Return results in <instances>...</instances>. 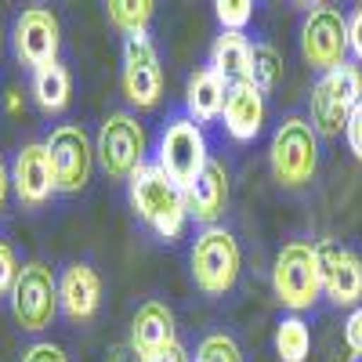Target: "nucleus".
I'll list each match as a JSON object with an SVG mask.
<instances>
[{"mask_svg": "<svg viewBox=\"0 0 362 362\" xmlns=\"http://www.w3.org/2000/svg\"><path fill=\"white\" fill-rule=\"evenodd\" d=\"M127 181H131V203L138 210V218L153 228L160 239L177 243L181 232H185V225H189V218H192L185 189L174 185V181L156 163L138 167Z\"/></svg>", "mask_w": 362, "mask_h": 362, "instance_id": "f257e3e1", "label": "nucleus"}, {"mask_svg": "<svg viewBox=\"0 0 362 362\" xmlns=\"http://www.w3.org/2000/svg\"><path fill=\"white\" fill-rule=\"evenodd\" d=\"M272 286H276L279 305L290 312H308L322 293V268H319V247L308 239L286 243L272 268Z\"/></svg>", "mask_w": 362, "mask_h": 362, "instance_id": "f03ea898", "label": "nucleus"}, {"mask_svg": "<svg viewBox=\"0 0 362 362\" xmlns=\"http://www.w3.org/2000/svg\"><path fill=\"white\" fill-rule=\"evenodd\" d=\"M272 174L279 185L286 189H300L315 177L319 167V138L315 127L300 116H286L283 124L272 134Z\"/></svg>", "mask_w": 362, "mask_h": 362, "instance_id": "7ed1b4c3", "label": "nucleus"}, {"mask_svg": "<svg viewBox=\"0 0 362 362\" xmlns=\"http://www.w3.org/2000/svg\"><path fill=\"white\" fill-rule=\"evenodd\" d=\"M243 268V254H239L235 235L225 228H203L192 243V279L203 293L210 297H225Z\"/></svg>", "mask_w": 362, "mask_h": 362, "instance_id": "20e7f679", "label": "nucleus"}, {"mask_svg": "<svg viewBox=\"0 0 362 362\" xmlns=\"http://www.w3.org/2000/svg\"><path fill=\"white\" fill-rule=\"evenodd\" d=\"M206 138L199 131V124L189 112H177L167 119V127L160 134V153H156V167L174 181V185L189 189L199 177V170L206 167Z\"/></svg>", "mask_w": 362, "mask_h": 362, "instance_id": "39448f33", "label": "nucleus"}, {"mask_svg": "<svg viewBox=\"0 0 362 362\" xmlns=\"http://www.w3.org/2000/svg\"><path fill=\"white\" fill-rule=\"evenodd\" d=\"M362 102V73L358 66H341L334 73H322V80L312 87V127L326 138L341 134L348 127V116Z\"/></svg>", "mask_w": 362, "mask_h": 362, "instance_id": "423d86ee", "label": "nucleus"}, {"mask_svg": "<svg viewBox=\"0 0 362 362\" xmlns=\"http://www.w3.org/2000/svg\"><path fill=\"white\" fill-rule=\"evenodd\" d=\"M300 54L319 73H334L348 62V18L334 8L308 11L300 25Z\"/></svg>", "mask_w": 362, "mask_h": 362, "instance_id": "0eeeda50", "label": "nucleus"}, {"mask_svg": "<svg viewBox=\"0 0 362 362\" xmlns=\"http://www.w3.org/2000/svg\"><path fill=\"white\" fill-rule=\"evenodd\" d=\"M145 127L131 112H112L98 131V160L109 177H131L138 167H145Z\"/></svg>", "mask_w": 362, "mask_h": 362, "instance_id": "6e6552de", "label": "nucleus"}, {"mask_svg": "<svg viewBox=\"0 0 362 362\" xmlns=\"http://www.w3.org/2000/svg\"><path fill=\"white\" fill-rule=\"evenodd\" d=\"M47 160L54 170V189L58 192H80L90 181V163H95V148L83 127L76 124H62L54 127L51 138L44 141Z\"/></svg>", "mask_w": 362, "mask_h": 362, "instance_id": "1a4fd4ad", "label": "nucleus"}, {"mask_svg": "<svg viewBox=\"0 0 362 362\" xmlns=\"http://www.w3.org/2000/svg\"><path fill=\"white\" fill-rule=\"evenodd\" d=\"M11 308L22 329H44L54 322L58 312V283H54V272L40 261L25 264L15 279L11 290Z\"/></svg>", "mask_w": 362, "mask_h": 362, "instance_id": "9d476101", "label": "nucleus"}, {"mask_svg": "<svg viewBox=\"0 0 362 362\" xmlns=\"http://www.w3.org/2000/svg\"><path fill=\"white\" fill-rule=\"evenodd\" d=\"M124 95L138 109H153L163 95L160 54L148 33H127L124 40Z\"/></svg>", "mask_w": 362, "mask_h": 362, "instance_id": "9b49d317", "label": "nucleus"}, {"mask_svg": "<svg viewBox=\"0 0 362 362\" xmlns=\"http://www.w3.org/2000/svg\"><path fill=\"white\" fill-rule=\"evenodd\" d=\"M319 268H322V293L344 308H358L362 300V261L355 250L341 243H319Z\"/></svg>", "mask_w": 362, "mask_h": 362, "instance_id": "f8f14e48", "label": "nucleus"}, {"mask_svg": "<svg viewBox=\"0 0 362 362\" xmlns=\"http://www.w3.org/2000/svg\"><path fill=\"white\" fill-rule=\"evenodd\" d=\"M58 44H62V37H58V18L44 8H29L18 15L15 22V51L25 66L33 69H44L51 66L58 58Z\"/></svg>", "mask_w": 362, "mask_h": 362, "instance_id": "ddd939ff", "label": "nucleus"}, {"mask_svg": "<svg viewBox=\"0 0 362 362\" xmlns=\"http://www.w3.org/2000/svg\"><path fill=\"white\" fill-rule=\"evenodd\" d=\"M185 196H189V214L199 225L214 228V221L225 214V206H228V170H225V163L206 160V167L185 189Z\"/></svg>", "mask_w": 362, "mask_h": 362, "instance_id": "4468645a", "label": "nucleus"}, {"mask_svg": "<svg viewBox=\"0 0 362 362\" xmlns=\"http://www.w3.org/2000/svg\"><path fill=\"white\" fill-rule=\"evenodd\" d=\"M11 181H15V192L25 206L47 203L51 192H54V170H51V160H47V148L44 145H25L15 156Z\"/></svg>", "mask_w": 362, "mask_h": 362, "instance_id": "2eb2a0df", "label": "nucleus"}, {"mask_svg": "<svg viewBox=\"0 0 362 362\" xmlns=\"http://www.w3.org/2000/svg\"><path fill=\"white\" fill-rule=\"evenodd\" d=\"M98 300H102V283H98V272L90 264H69L58 279V305L73 322H83L98 312Z\"/></svg>", "mask_w": 362, "mask_h": 362, "instance_id": "dca6fc26", "label": "nucleus"}, {"mask_svg": "<svg viewBox=\"0 0 362 362\" xmlns=\"http://www.w3.org/2000/svg\"><path fill=\"white\" fill-rule=\"evenodd\" d=\"M225 131L235 138V141H254L264 127V98L250 83H232L225 90Z\"/></svg>", "mask_w": 362, "mask_h": 362, "instance_id": "f3484780", "label": "nucleus"}, {"mask_svg": "<svg viewBox=\"0 0 362 362\" xmlns=\"http://www.w3.org/2000/svg\"><path fill=\"white\" fill-rule=\"evenodd\" d=\"M131 344L138 351V362L141 358H153L156 351L170 348L174 344V315L163 300H145L134 315V326H131Z\"/></svg>", "mask_w": 362, "mask_h": 362, "instance_id": "a211bd4d", "label": "nucleus"}, {"mask_svg": "<svg viewBox=\"0 0 362 362\" xmlns=\"http://www.w3.org/2000/svg\"><path fill=\"white\" fill-rule=\"evenodd\" d=\"M225 83L214 69H196L192 80H189V90H185V109L196 124H210V119H218L225 112Z\"/></svg>", "mask_w": 362, "mask_h": 362, "instance_id": "6ab92c4d", "label": "nucleus"}, {"mask_svg": "<svg viewBox=\"0 0 362 362\" xmlns=\"http://www.w3.org/2000/svg\"><path fill=\"white\" fill-rule=\"evenodd\" d=\"M250 40L243 33H221L214 40V51H210V69L221 76L225 87L232 83H247L250 73Z\"/></svg>", "mask_w": 362, "mask_h": 362, "instance_id": "aec40b11", "label": "nucleus"}, {"mask_svg": "<svg viewBox=\"0 0 362 362\" xmlns=\"http://www.w3.org/2000/svg\"><path fill=\"white\" fill-rule=\"evenodd\" d=\"M283 80V58L272 44H254L250 47V73H247V83L257 90V95H272Z\"/></svg>", "mask_w": 362, "mask_h": 362, "instance_id": "412c9836", "label": "nucleus"}, {"mask_svg": "<svg viewBox=\"0 0 362 362\" xmlns=\"http://www.w3.org/2000/svg\"><path fill=\"white\" fill-rule=\"evenodd\" d=\"M33 95H37L40 109H47V112L66 109V102H69V73L58 66V62L37 69V76H33Z\"/></svg>", "mask_w": 362, "mask_h": 362, "instance_id": "4be33fe9", "label": "nucleus"}, {"mask_svg": "<svg viewBox=\"0 0 362 362\" xmlns=\"http://www.w3.org/2000/svg\"><path fill=\"white\" fill-rule=\"evenodd\" d=\"M312 351V334H308V322L297 319V315H286L279 326H276V355L283 362H305Z\"/></svg>", "mask_w": 362, "mask_h": 362, "instance_id": "5701e85b", "label": "nucleus"}, {"mask_svg": "<svg viewBox=\"0 0 362 362\" xmlns=\"http://www.w3.org/2000/svg\"><path fill=\"white\" fill-rule=\"evenodd\" d=\"M105 8H109L112 25H119L124 33H145L148 18H153V11H156L153 0H112V4H105Z\"/></svg>", "mask_w": 362, "mask_h": 362, "instance_id": "b1692460", "label": "nucleus"}, {"mask_svg": "<svg viewBox=\"0 0 362 362\" xmlns=\"http://www.w3.org/2000/svg\"><path fill=\"white\" fill-rule=\"evenodd\" d=\"M214 11H218V22H221V33H243L247 22L254 18L250 0H218Z\"/></svg>", "mask_w": 362, "mask_h": 362, "instance_id": "393cba45", "label": "nucleus"}, {"mask_svg": "<svg viewBox=\"0 0 362 362\" xmlns=\"http://www.w3.org/2000/svg\"><path fill=\"white\" fill-rule=\"evenodd\" d=\"M196 362H243L235 341L225 337V334H210L199 341V351H196Z\"/></svg>", "mask_w": 362, "mask_h": 362, "instance_id": "a878e982", "label": "nucleus"}, {"mask_svg": "<svg viewBox=\"0 0 362 362\" xmlns=\"http://www.w3.org/2000/svg\"><path fill=\"white\" fill-rule=\"evenodd\" d=\"M18 261H15V250L0 239V297L15 290V279H18Z\"/></svg>", "mask_w": 362, "mask_h": 362, "instance_id": "bb28decb", "label": "nucleus"}, {"mask_svg": "<svg viewBox=\"0 0 362 362\" xmlns=\"http://www.w3.org/2000/svg\"><path fill=\"white\" fill-rule=\"evenodd\" d=\"M344 344H348V351L355 358H362V305L351 308V315L344 322Z\"/></svg>", "mask_w": 362, "mask_h": 362, "instance_id": "cd10ccee", "label": "nucleus"}, {"mask_svg": "<svg viewBox=\"0 0 362 362\" xmlns=\"http://www.w3.org/2000/svg\"><path fill=\"white\" fill-rule=\"evenodd\" d=\"M344 138H348V148L362 160V102H358V109L348 116V127H344Z\"/></svg>", "mask_w": 362, "mask_h": 362, "instance_id": "c85d7f7f", "label": "nucleus"}, {"mask_svg": "<svg viewBox=\"0 0 362 362\" xmlns=\"http://www.w3.org/2000/svg\"><path fill=\"white\" fill-rule=\"evenodd\" d=\"M348 51L362 62V8H355L348 15Z\"/></svg>", "mask_w": 362, "mask_h": 362, "instance_id": "c756f323", "label": "nucleus"}, {"mask_svg": "<svg viewBox=\"0 0 362 362\" xmlns=\"http://www.w3.org/2000/svg\"><path fill=\"white\" fill-rule=\"evenodd\" d=\"M22 362H69L62 351H58L54 344H33V348H29L25 351V358Z\"/></svg>", "mask_w": 362, "mask_h": 362, "instance_id": "7c9ffc66", "label": "nucleus"}, {"mask_svg": "<svg viewBox=\"0 0 362 362\" xmlns=\"http://www.w3.org/2000/svg\"><path fill=\"white\" fill-rule=\"evenodd\" d=\"M141 362H189V355H185V348H181V344L174 341L170 348H163V351H156L153 358H141Z\"/></svg>", "mask_w": 362, "mask_h": 362, "instance_id": "2f4dec72", "label": "nucleus"}, {"mask_svg": "<svg viewBox=\"0 0 362 362\" xmlns=\"http://www.w3.org/2000/svg\"><path fill=\"white\" fill-rule=\"evenodd\" d=\"M8 185H11V177H8L4 163H0V214H4V206H8Z\"/></svg>", "mask_w": 362, "mask_h": 362, "instance_id": "473e14b6", "label": "nucleus"}, {"mask_svg": "<svg viewBox=\"0 0 362 362\" xmlns=\"http://www.w3.org/2000/svg\"><path fill=\"white\" fill-rule=\"evenodd\" d=\"M0 44H4V33H0Z\"/></svg>", "mask_w": 362, "mask_h": 362, "instance_id": "72a5a7b5", "label": "nucleus"}, {"mask_svg": "<svg viewBox=\"0 0 362 362\" xmlns=\"http://www.w3.org/2000/svg\"><path fill=\"white\" fill-rule=\"evenodd\" d=\"M355 362H362V358H355Z\"/></svg>", "mask_w": 362, "mask_h": 362, "instance_id": "f704fd0d", "label": "nucleus"}]
</instances>
